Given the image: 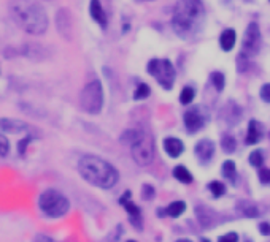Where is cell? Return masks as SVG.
Returning a JSON list of instances; mask_svg holds the SVG:
<instances>
[{
	"mask_svg": "<svg viewBox=\"0 0 270 242\" xmlns=\"http://www.w3.org/2000/svg\"><path fill=\"white\" fill-rule=\"evenodd\" d=\"M8 11L16 26L29 35H43L48 30V13L37 0H10Z\"/></svg>",
	"mask_w": 270,
	"mask_h": 242,
	"instance_id": "6da1fadb",
	"label": "cell"
},
{
	"mask_svg": "<svg viewBox=\"0 0 270 242\" xmlns=\"http://www.w3.org/2000/svg\"><path fill=\"white\" fill-rule=\"evenodd\" d=\"M205 21V8L202 0H177L173 8L172 26L183 38H192L201 30Z\"/></svg>",
	"mask_w": 270,
	"mask_h": 242,
	"instance_id": "7a4b0ae2",
	"label": "cell"
},
{
	"mask_svg": "<svg viewBox=\"0 0 270 242\" xmlns=\"http://www.w3.org/2000/svg\"><path fill=\"white\" fill-rule=\"evenodd\" d=\"M78 171L89 184L100 188H111L118 182V171L107 160L97 155H85L78 162Z\"/></svg>",
	"mask_w": 270,
	"mask_h": 242,
	"instance_id": "3957f363",
	"label": "cell"
},
{
	"mask_svg": "<svg viewBox=\"0 0 270 242\" xmlns=\"http://www.w3.org/2000/svg\"><path fill=\"white\" fill-rule=\"evenodd\" d=\"M121 141L131 146L132 159L138 166H148L155 160V141L148 133L142 130H127Z\"/></svg>",
	"mask_w": 270,
	"mask_h": 242,
	"instance_id": "277c9868",
	"label": "cell"
},
{
	"mask_svg": "<svg viewBox=\"0 0 270 242\" xmlns=\"http://www.w3.org/2000/svg\"><path fill=\"white\" fill-rule=\"evenodd\" d=\"M38 206H40V211L45 215L53 217V219L64 217L70 209L68 200L62 195L61 191H57L54 188H48L42 193L40 198H38Z\"/></svg>",
	"mask_w": 270,
	"mask_h": 242,
	"instance_id": "5b68a950",
	"label": "cell"
},
{
	"mask_svg": "<svg viewBox=\"0 0 270 242\" xmlns=\"http://www.w3.org/2000/svg\"><path fill=\"white\" fill-rule=\"evenodd\" d=\"M80 106L88 114H99L103 108V87L99 79L89 81L80 93Z\"/></svg>",
	"mask_w": 270,
	"mask_h": 242,
	"instance_id": "8992f818",
	"label": "cell"
},
{
	"mask_svg": "<svg viewBox=\"0 0 270 242\" xmlns=\"http://www.w3.org/2000/svg\"><path fill=\"white\" fill-rule=\"evenodd\" d=\"M148 73L155 78L161 86L170 90L175 84V67L169 59H152L148 64Z\"/></svg>",
	"mask_w": 270,
	"mask_h": 242,
	"instance_id": "52a82bcc",
	"label": "cell"
},
{
	"mask_svg": "<svg viewBox=\"0 0 270 242\" xmlns=\"http://www.w3.org/2000/svg\"><path fill=\"white\" fill-rule=\"evenodd\" d=\"M262 46V35L259 30V26L256 22H250L243 33V41H242V57L243 59H251L256 57L261 51Z\"/></svg>",
	"mask_w": 270,
	"mask_h": 242,
	"instance_id": "ba28073f",
	"label": "cell"
},
{
	"mask_svg": "<svg viewBox=\"0 0 270 242\" xmlns=\"http://www.w3.org/2000/svg\"><path fill=\"white\" fill-rule=\"evenodd\" d=\"M56 29L57 33L67 41H72L73 38V15L70 13L68 8H59L56 11Z\"/></svg>",
	"mask_w": 270,
	"mask_h": 242,
	"instance_id": "9c48e42d",
	"label": "cell"
},
{
	"mask_svg": "<svg viewBox=\"0 0 270 242\" xmlns=\"http://www.w3.org/2000/svg\"><path fill=\"white\" fill-rule=\"evenodd\" d=\"M0 130L10 135H16V133H24L30 130V125L24 120L11 119V117H0Z\"/></svg>",
	"mask_w": 270,
	"mask_h": 242,
	"instance_id": "30bf717a",
	"label": "cell"
},
{
	"mask_svg": "<svg viewBox=\"0 0 270 242\" xmlns=\"http://www.w3.org/2000/svg\"><path fill=\"white\" fill-rule=\"evenodd\" d=\"M204 124H205V119L201 113H199L197 108H192V110L184 113V125L189 133L199 131L204 127Z\"/></svg>",
	"mask_w": 270,
	"mask_h": 242,
	"instance_id": "8fae6325",
	"label": "cell"
},
{
	"mask_svg": "<svg viewBox=\"0 0 270 242\" xmlns=\"http://www.w3.org/2000/svg\"><path fill=\"white\" fill-rule=\"evenodd\" d=\"M129 198H131V193H126V195H124L120 201H121V204L124 206V209L127 211L129 217H131V222H132L137 228H140V226H142V212H140L138 206L134 204Z\"/></svg>",
	"mask_w": 270,
	"mask_h": 242,
	"instance_id": "7c38bea8",
	"label": "cell"
},
{
	"mask_svg": "<svg viewBox=\"0 0 270 242\" xmlns=\"http://www.w3.org/2000/svg\"><path fill=\"white\" fill-rule=\"evenodd\" d=\"M196 157L199 160H201L202 163H207L211 160V157H213L215 154V144L213 141H210V139H202V141H199L197 142V146H196Z\"/></svg>",
	"mask_w": 270,
	"mask_h": 242,
	"instance_id": "4fadbf2b",
	"label": "cell"
},
{
	"mask_svg": "<svg viewBox=\"0 0 270 242\" xmlns=\"http://www.w3.org/2000/svg\"><path fill=\"white\" fill-rule=\"evenodd\" d=\"M89 15L100 27H103V29L107 27V15H105L100 0H91L89 2Z\"/></svg>",
	"mask_w": 270,
	"mask_h": 242,
	"instance_id": "5bb4252c",
	"label": "cell"
},
{
	"mask_svg": "<svg viewBox=\"0 0 270 242\" xmlns=\"http://www.w3.org/2000/svg\"><path fill=\"white\" fill-rule=\"evenodd\" d=\"M196 214H197V219L201 222V225L204 228H211L216 222V215L215 212L211 211L210 208H205V206H197L196 208Z\"/></svg>",
	"mask_w": 270,
	"mask_h": 242,
	"instance_id": "9a60e30c",
	"label": "cell"
},
{
	"mask_svg": "<svg viewBox=\"0 0 270 242\" xmlns=\"http://www.w3.org/2000/svg\"><path fill=\"white\" fill-rule=\"evenodd\" d=\"M222 117L226 119V122L229 125H234V124H237L240 117H242V110L239 108L237 103H234V102H229L226 106H224V110H222Z\"/></svg>",
	"mask_w": 270,
	"mask_h": 242,
	"instance_id": "2e32d148",
	"label": "cell"
},
{
	"mask_svg": "<svg viewBox=\"0 0 270 242\" xmlns=\"http://www.w3.org/2000/svg\"><path fill=\"white\" fill-rule=\"evenodd\" d=\"M164 149H166V152L172 157V159H177V157H180L183 154L184 144L178 138H166L164 139Z\"/></svg>",
	"mask_w": 270,
	"mask_h": 242,
	"instance_id": "e0dca14e",
	"label": "cell"
},
{
	"mask_svg": "<svg viewBox=\"0 0 270 242\" xmlns=\"http://www.w3.org/2000/svg\"><path fill=\"white\" fill-rule=\"evenodd\" d=\"M236 41H237V33L234 29H226L222 30L221 35H219V46L222 51H232L234 46H236Z\"/></svg>",
	"mask_w": 270,
	"mask_h": 242,
	"instance_id": "ac0fdd59",
	"label": "cell"
},
{
	"mask_svg": "<svg viewBox=\"0 0 270 242\" xmlns=\"http://www.w3.org/2000/svg\"><path fill=\"white\" fill-rule=\"evenodd\" d=\"M262 138V125L257 120H251L248 125V133H246V144H256Z\"/></svg>",
	"mask_w": 270,
	"mask_h": 242,
	"instance_id": "d6986e66",
	"label": "cell"
},
{
	"mask_svg": "<svg viewBox=\"0 0 270 242\" xmlns=\"http://www.w3.org/2000/svg\"><path fill=\"white\" fill-rule=\"evenodd\" d=\"M237 209L242 212V215L246 217H257L259 215V211H257V206L251 201H240L237 204Z\"/></svg>",
	"mask_w": 270,
	"mask_h": 242,
	"instance_id": "ffe728a7",
	"label": "cell"
},
{
	"mask_svg": "<svg viewBox=\"0 0 270 242\" xmlns=\"http://www.w3.org/2000/svg\"><path fill=\"white\" fill-rule=\"evenodd\" d=\"M173 176L177 180H180V182L183 184H191L192 182V174L187 171V169L184 166H177L173 169Z\"/></svg>",
	"mask_w": 270,
	"mask_h": 242,
	"instance_id": "44dd1931",
	"label": "cell"
},
{
	"mask_svg": "<svg viewBox=\"0 0 270 242\" xmlns=\"http://www.w3.org/2000/svg\"><path fill=\"white\" fill-rule=\"evenodd\" d=\"M221 149L224 151L226 154L236 152V149H237L236 138H234L232 135H222V138H221Z\"/></svg>",
	"mask_w": 270,
	"mask_h": 242,
	"instance_id": "7402d4cb",
	"label": "cell"
},
{
	"mask_svg": "<svg viewBox=\"0 0 270 242\" xmlns=\"http://www.w3.org/2000/svg\"><path fill=\"white\" fill-rule=\"evenodd\" d=\"M210 81H211L213 87L218 92H221L222 89H224V86H226V78H224V75L221 73V71H213V73L210 75Z\"/></svg>",
	"mask_w": 270,
	"mask_h": 242,
	"instance_id": "603a6c76",
	"label": "cell"
},
{
	"mask_svg": "<svg viewBox=\"0 0 270 242\" xmlns=\"http://www.w3.org/2000/svg\"><path fill=\"white\" fill-rule=\"evenodd\" d=\"M184 211H186L184 201H173L172 204L167 206V214L170 217H180Z\"/></svg>",
	"mask_w": 270,
	"mask_h": 242,
	"instance_id": "cb8c5ba5",
	"label": "cell"
},
{
	"mask_svg": "<svg viewBox=\"0 0 270 242\" xmlns=\"http://www.w3.org/2000/svg\"><path fill=\"white\" fill-rule=\"evenodd\" d=\"M194 96H196L194 87L186 86V87H183V90H181V93H180V102H181L183 105H189V103H192Z\"/></svg>",
	"mask_w": 270,
	"mask_h": 242,
	"instance_id": "d4e9b609",
	"label": "cell"
},
{
	"mask_svg": "<svg viewBox=\"0 0 270 242\" xmlns=\"http://www.w3.org/2000/svg\"><path fill=\"white\" fill-rule=\"evenodd\" d=\"M222 174H224L226 179H230V180H236V174H237V169H236V163L232 160H227L222 165Z\"/></svg>",
	"mask_w": 270,
	"mask_h": 242,
	"instance_id": "484cf974",
	"label": "cell"
},
{
	"mask_svg": "<svg viewBox=\"0 0 270 242\" xmlns=\"http://www.w3.org/2000/svg\"><path fill=\"white\" fill-rule=\"evenodd\" d=\"M149 93H151L149 86H148V84H145V82H142V84H138V86H137V89L134 92V99L135 100H145V99H148V96H149Z\"/></svg>",
	"mask_w": 270,
	"mask_h": 242,
	"instance_id": "4316f807",
	"label": "cell"
},
{
	"mask_svg": "<svg viewBox=\"0 0 270 242\" xmlns=\"http://www.w3.org/2000/svg\"><path fill=\"white\" fill-rule=\"evenodd\" d=\"M208 188L210 191L213 193V197H222L226 193V185L222 184V182H218V180H213V182H210L208 184Z\"/></svg>",
	"mask_w": 270,
	"mask_h": 242,
	"instance_id": "83f0119b",
	"label": "cell"
},
{
	"mask_svg": "<svg viewBox=\"0 0 270 242\" xmlns=\"http://www.w3.org/2000/svg\"><path fill=\"white\" fill-rule=\"evenodd\" d=\"M250 163L253 166H257V168H261L264 165V155L261 151H254L250 154Z\"/></svg>",
	"mask_w": 270,
	"mask_h": 242,
	"instance_id": "f1b7e54d",
	"label": "cell"
},
{
	"mask_svg": "<svg viewBox=\"0 0 270 242\" xmlns=\"http://www.w3.org/2000/svg\"><path fill=\"white\" fill-rule=\"evenodd\" d=\"M8 152H10V141L0 133V155L5 157L8 155Z\"/></svg>",
	"mask_w": 270,
	"mask_h": 242,
	"instance_id": "f546056e",
	"label": "cell"
},
{
	"mask_svg": "<svg viewBox=\"0 0 270 242\" xmlns=\"http://www.w3.org/2000/svg\"><path fill=\"white\" fill-rule=\"evenodd\" d=\"M259 180L262 184H270V169L268 168L259 169Z\"/></svg>",
	"mask_w": 270,
	"mask_h": 242,
	"instance_id": "4dcf8cb0",
	"label": "cell"
},
{
	"mask_svg": "<svg viewBox=\"0 0 270 242\" xmlns=\"http://www.w3.org/2000/svg\"><path fill=\"white\" fill-rule=\"evenodd\" d=\"M259 95H261V99H262L265 103H270V82H268V84H264V86L261 87Z\"/></svg>",
	"mask_w": 270,
	"mask_h": 242,
	"instance_id": "1f68e13d",
	"label": "cell"
},
{
	"mask_svg": "<svg viewBox=\"0 0 270 242\" xmlns=\"http://www.w3.org/2000/svg\"><path fill=\"white\" fill-rule=\"evenodd\" d=\"M239 240V236L236 233H227L224 236H221L218 242H237Z\"/></svg>",
	"mask_w": 270,
	"mask_h": 242,
	"instance_id": "d6a6232c",
	"label": "cell"
},
{
	"mask_svg": "<svg viewBox=\"0 0 270 242\" xmlns=\"http://www.w3.org/2000/svg\"><path fill=\"white\" fill-rule=\"evenodd\" d=\"M143 191H145V198H146V200H151L152 197H155V188H152L151 185H145V187H143Z\"/></svg>",
	"mask_w": 270,
	"mask_h": 242,
	"instance_id": "836d02e7",
	"label": "cell"
},
{
	"mask_svg": "<svg viewBox=\"0 0 270 242\" xmlns=\"http://www.w3.org/2000/svg\"><path fill=\"white\" fill-rule=\"evenodd\" d=\"M259 231H261V234H264V236H270V223H261L259 225Z\"/></svg>",
	"mask_w": 270,
	"mask_h": 242,
	"instance_id": "e575fe53",
	"label": "cell"
},
{
	"mask_svg": "<svg viewBox=\"0 0 270 242\" xmlns=\"http://www.w3.org/2000/svg\"><path fill=\"white\" fill-rule=\"evenodd\" d=\"M33 242H56L54 239H51L50 236H45V234H38V236H35Z\"/></svg>",
	"mask_w": 270,
	"mask_h": 242,
	"instance_id": "d590c367",
	"label": "cell"
},
{
	"mask_svg": "<svg viewBox=\"0 0 270 242\" xmlns=\"http://www.w3.org/2000/svg\"><path fill=\"white\" fill-rule=\"evenodd\" d=\"M177 242H192V240H189V239H180V240H177Z\"/></svg>",
	"mask_w": 270,
	"mask_h": 242,
	"instance_id": "8d00e7d4",
	"label": "cell"
},
{
	"mask_svg": "<svg viewBox=\"0 0 270 242\" xmlns=\"http://www.w3.org/2000/svg\"><path fill=\"white\" fill-rule=\"evenodd\" d=\"M43 2H51V0H43Z\"/></svg>",
	"mask_w": 270,
	"mask_h": 242,
	"instance_id": "74e56055",
	"label": "cell"
},
{
	"mask_svg": "<svg viewBox=\"0 0 270 242\" xmlns=\"http://www.w3.org/2000/svg\"><path fill=\"white\" fill-rule=\"evenodd\" d=\"M127 242H135V240H127Z\"/></svg>",
	"mask_w": 270,
	"mask_h": 242,
	"instance_id": "f35d334b",
	"label": "cell"
},
{
	"mask_svg": "<svg viewBox=\"0 0 270 242\" xmlns=\"http://www.w3.org/2000/svg\"><path fill=\"white\" fill-rule=\"evenodd\" d=\"M268 139H270V133H268Z\"/></svg>",
	"mask_w": 270,
	"mask_h": 242,
	"instance_id": "ab89813d",
	"label": "cell"
},
{
	"mask_svg": "<svg viewBox=\"0 0 270 242\" xmlns=\"http://www.w3.org/2000/svg\"><path fill=\"white\" fill-rule=\"evenodd\" d=\"M268 2H270V0H268Z\"/></svg>",
	"mask_w": 270,
	"mask_h": 242,
	"instance_id": "60d3db41",
	"label": "cell"
}]
</instances>
